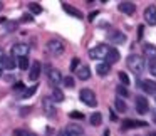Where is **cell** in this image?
<instances>
[{
    "instance_id": "obj_18",
    "label": "cell",
    "mask_w": 156,
    "mask_h": 136,
    "mask_svg": "<svg viewBox=\"0 0 156 136\" xmlns=\"http://www.w3.org/2000/svg\"><path fill=\"white\" fill-rule=\"evenodd\" d=\"M77 77L81 79V81H87V79L91 77V69H89V66H81V67L77 69Z\"/></svg>"
},
{
    "instance_id": "obj_34",
    "label": "cell",
    "mask_w": 156,
    "mask_h": 136,
    "mask_svg": "<svg viewBox=\"0 0 156 136\" xmlns=\"http://www.w3.org/2000/svg\"><path fill=\"white\" fill-rule=\"evenodd\" d=\"M22 22H25V24H30V22H34L32 14H24V15H22Z\"/></svg>"
},
{
    "instance_id": "obj_37",
    "label": "cell",
    "mask_w": 156,
    "mask_h": 136,
    "mask_svg": "<svg viewBox=\"0 0 156 136\" xmlns=\"http://www.w3.org/2000/svg\"><path fill=\"white\" fill-rule=\"evenodd\" d=\"M149 72H151L153 76H156V61H151V64H149Z\"/></svg>"
},
{
    "instance_id": "obj_24",
    "label": "cell",
    "mask_w": 156,
    "mask_h": 136,
    "mask_svg": "<svg viewBox=\"0 0 156 136\" xmlns=\"http://www.w3.org/2000/svg\"><path fill=\"white\" fill-rule=\"evenodd\" d=\"M114 106H116V109H118V113H126V109H128L126 102L122 101V99H119V98L114 99Z\"/></svg>"
},
{
    "instance_id": "obj_5",
    "label": "cell",
    "mask_w": 156,
    "mask_h": 136,
    "mask_svg": "<svg viewBox=\"0 0 156 136\" xmlns=\"http://www.w3.org/2000/svg\"><path fill=\"white\" fill-rule=\"evenodd\" d=\"M29 51H30V47H29L27 44H14L12 45V55L14 57H27Z\"/></svg>"
},
{
    "instance_id": "obj_44",
    "label": "cell",
    "mask_w": 156,
    "mask_h": 136,
    "mask_svg": "<svg viewBox=\"0 0 156 136\" xmlns=\"http://www.w3.org/2000/svg\"><path fill=\"white\" fill-rule=\"evenodd\" d=\"M2 9H4V2H0V10H2Z\"/></svg>"
},
{
    "instance_id": "obj_47",
    "label": "cell",
    "mask_w": 156,
    "mask_h": 136,
    "mask_svg": "<svg viewBox=\"0 0 156 136\" xmlns=\"http://www.w3.org/2000/svg\"><path fill=\"white\" fill-rule=\"evenodd\" d=\"M0 77H2V67H0Z\"/></svg>"
},
{
    "instance_id": "obj_41",
    "label": "cell",
    "mask_w": 156,
    "mask_h": 136,
    "mask_svg": "<svg viewBox=\"0 0 156 136\" xmlns=\"http://www.w3.org/2000/svg\"><path fill=\"white\" fill-rule=\"evenodd\" d=\"M57 136H69V134H67V131L64 129V131H59V133H57Z\"/></svg>"
},
{
    "instance_id": "obj_6",
    "label": "cell",
    "mask_w": 156,
    "mask_h": 136,
    "mask_svg": "<svg viewBox=\"0 0 156 136\" xmlns=\"http://www.w3.org/2000/svg\"><path fill=\"white\" fill-rule=\"evenodd\" d=\"M47 79H49V82H51L54 88H55V86H59L62 81H64V77H62V74H61V71H59V69H49Z\"/></svg>"
},
{
    "instance_id": "obj_20",
    "label": "cell",
    "mask_w": 156,
    "mask_h": 136,
    "mask_svg": "<svg viewBox=\"0 0 156 136\" xmlns=\"http://www.w3.org/2000/svg\"><path fill=\"white\" fill-rule=\"evenodd\" d=\"M51 99H52L54 102H62V101L66 99V96H64V92H62L59 88H54V89H52V96H51Z\"/></svg>"
},
{
    "instance_id": "obj_21",
    "label": "cell",
    "mask_w": 156,
    "mask_h": 136,
    "mask_svg": "<svg viewBox=\"0 0 156 136\" xmlns=\"http://www.w3.org/2000/svg\"><path fill=\"white\" fill-rule=\"evenodd\" d=\"M96 71H98V74L102 77V76H108V74H109V71H111V66L106 64V62H101V64L96 66Z\"/></svg>"
},
{
    "instance_id": "obj_25",
    "label": "cell",
    "mask_w": 156,
    "mask_h": 136,
    "mask_svg": "<svg viewBox=\"0 0 156 136\" xmlns=\"http://www.w3.org/2000/svg\"><path fill=\"white\" fill-rule=\"evenodd\" d=\"M37 88H39L37 84H35V86H30V88H27L24 92H22V98H30L32 94H35V92H37Z\"/></svg>"
},
{
    "instance_id": "obj_14",
    "label": "cell",
    "mask_w": 156,
    "mask_h": 136,
    "mask_svg": "<svg viewBox=\"0 0 156 136\" xmlns=\"http://www.w3.org/2000/svg\"><path fill=\"white\" fill-rule=\"evenodd\" d=\"M144 126H148V123H144V121H134V119H124V121H122V129L144 128Z\"/></svg>"
},
{
    "instance_id": "obj_9",
    "label": "cell",
    "mask_w": 156,
    "mask_h": 136,
    "mask_svg": "<svg viewBox=\"0 0 156 136\" xmlns=\"http://www.w3.org/2000/svg\"><path fill=\"white\" fill-rule=\"evenodd\" d=\"M149 109V102L146 98H143V96H138L136 98V111L139 113V114H144V113H148Z\"/></svg>"
},
{
    "instance_id": "obj_27",
    "label": "cell",
    "mask_w": 156,
    "mask_h": 136,
    "mask_svg": "<svg viewBox=\"0 0 156 136\" xmlns=\"http://www.w3.org/2000/svg\"><path fill=\"white\" fill-rule=\"evenodd\" d=\"M29 10H30L32 14L37 15V14H41V12H42V7L39 4H35V2H30V4H29Z\"/></svg>"
},
{
    "instance_id": "obj_40",
    "label": "cell",
    "mask_w": 156,
    "mask_h": 136,
    "mask_svg": "<svg viewBox=\"0 0 156 136\" xmlns=\"http://www.w3.org/2000/svg\"><path fill=\"white\" fill-rule=\"evenodd\" d=\"M27 111H30V108H22V109H20V114H24V116H25V114H29Z\"/></svg>"
},
{
    "instance_id": "obj_35",
    "label": "cell",
    "mask_w": 156,
    "mask_h": 136,
    "mask_svg": "<svg viewBox=\"0 0 156 136\" xmlns=\"http://www.w3.org/2000/svg\"><path fill=\"white\" fill-rule=\"evenodd\" d=\"M76 67H79V59L77 57H72V61H71V71L74 72Z\"/></svg>"
},
{
    "instance_id": "obj_2",
    "label": "cell",
    "mask_w": 156,
    "mask_h": 136,
    "mask_svg": "<svg viewBox=\"0 0 156 136\" xmlns=\"http://www.w3.org/2000/svg\"><path fill=\"white\" fill-rule=\"evenodd\" d=\"M79 99H81L86 106H89V108H96V106H98V99H96V94H94L92 89H82V91L79 92Z\"/></svg>"
},
{
    "instance_id": "obj_17",
    "label": "cell",
    "mask_w": 156,
    "mask_h": 136,
    "mask_svg": "<svg viewBox=\"0 0 156 136\" xmlns=\"http://www.w3.org/2000/svg\"><path fill=\"white\" fill-rule=\"evenodd\" d=\"M66 131H67L69 136H82L84 134V129L77 124H69L67 128H66Z\"/></svg>"
},
{
    "instance_id": "obj_22",
    "label": "cell",
    "mask_w": 156,
    "mask_h": 136,
    "mask_svg": "<svg viewBox=\"0 0 156 136\" xmlns=\"http://www.w3.org/2000/svg\"><path fill=\"white\" fill-rule=\"evenodd\" d=\"M2 66H4L5 69H9V71H12V69H15V59H14V55H5V59H4V62H2Z\"/></svg>"
},
{
    "instance_id": "obj_42",
    "label": "cell",
    "mask_w": 156,
    "mask_h": 136,
    "mask_svg": "<svg viewBox=\"0 0 156 136\" xmlns=\"http://www.w3.org/2000/svg\"><path fill=\"white\" fill-rule=\"evenodd\" d=\"M96 15H98V12H92V14H91V15H89V20H92V19H94V17H96Z\"/></svg>"
},
{
    "instance_id": "obj_33",
    "label": "cell",
    "mask_w": 156,
    "mask_h": 136,
    "mask_svg": "<svg viewBox=\"0 0 156 136\" xmlns=\"http://www.w3.org/2000/svg\"><path fill=\"white\" fill-rule=\"evenodd\" d=\"M69 118H72V119H82V118H84V114H82V113H79V111H72V113H69Z\"/></svg>"
},
{
    "instance_id": "obj_23",
    "label": "cell",
    "mask_w": 156,
    "mask_h": 136,
    "mask_svg": "<svg viewBox=\"0 0 156 136\" xmlns=\"http://www.w3.org/2000/svg\"><path fill=\"white\" fill-rule=\"evenodd\" d=\"M89 123H91L92 126H99L102 123V116H101V113H92L91 114V118H89Z\"/></svg>"
},
{
    "instance_id": "obj_3",
    "label": "cell",
    "mask_w": 156,
    "mask_h": 136,
    "mask_svg": "<svg viewBox=\"0 0 156 136\" xmlns=\"http://www.w3.org/2000/svg\"><path fill=\"white\" fill-rule=\"evenodd\" d=\"M47 51L51 52L52 55H62L64 54V51H66V45H64V42L62 41H59V39H51V41L47 42Z\"/></svg>"
},
{
    "instance_id": "obj_4",
    "label": "cell",
    "mask_w": 156,
    "mask_h": 136,
    "mask_svg": "<svg viewBox=\"0 0 156 136\" xmlns=\"http://www.w3.org/2000/svg\"><path fill=\"white\" fill-rule=\"evenodd\" d=\"M109 49L111 47H108V45H104V44H99V45H96V47L89 49V57L91 59H104Z\"/></svg>"
},
{
    "instance_id": "obj_11",
    "label": "cell",
    "mask_w": 156,
    "mask_h": 136,
    "mask_svg": "<svg viewBox=\"0 0 156 136\" xmlns=\"http://www.w3.org/2000/svg\"><path fill=\"white\" fill-rule=\"evenodd\" d=\"M141 89L146 92V94H156V81H151V79H144L141 82Z\"/></svg>"
},
{
    "instance_id": "obj_26",
    "label": "cell",
    "mask_w": 156,
    "mask_h": 136,
    "mask_svg": "<svg viewBox=\"0 0 156 136\" xmlns=\"http://www.w3.org/2000/svg\"><path fill=\"white\" fill-rule=\"evenodd\" d=\"M14 136H35L32 131H29V129H14Z\"/></svg>"
},
{
    "instance_id": "obj_12",
    "label": "cell",
    "mask_w": 156,
    "mask_h": 136,
    "mask_svg": "<svg viewBox=\"0 0 156 136\" xmlns=\"http://www.w3.org/2000/svg\"><path fill=\"white\" fill-rule=\"evenodd\" d=\"M118 9H119V12H122V14H126V15H133L136 10V5L133 4V2H121V4L118 5Z\"/></svg>"
},
{
    "instance_id": "obj_43",
    "label": "cell",
    "mask_w": 156,
    "mask_h": 136,
    "mask_svg": "<svg viewBox=\"0 0 156 136\" xmlns=\"http://www.w3.org/2000/svg\"><path fill=\"white\" fill-rule=\"evenodd\" d=\"M153 121L156 123V109H154V114H153Z\"/></svg>"
},
{
    "instance_id": "obj_1",
    "label": "cell",
    "mask_w": 156,
    "mask_h": 136,
    "mask_svg": "<svg viewBox=\"0 0 156 136\" xmlns=\"http://www.w3.org/2000/svg\"><path fill=\"white\" fill-rule=\"evenodd\" d=\"M126 62H128V67L131 69V72H134L136 76L141 74L143 69H144V59L139 57V55H136V54H131Z\"/></svg>"
},
{
    "instance_id": "obj_45",
    "label": "cell",
    "mask_w": 156,
    "mask_h": 136,
    "mask_svg": "<svg viewBox=\"0 0 156 136\" xmlns=\"http://www.w3.org/2000/svg\"><path fill=\"white\" fill-rule=\"evenodd\" d=\"M104 136H109V131H108V129H106V131H104Z\"/></svg>"
},
{
    "instance_id": "obj_8",
    "label": "cell",
    "mask_w": 156,
    "mask_h": 136,
    "mask_svg": "<svg viewBox=\"0 0 156 136\" xmlns=\"http://www.w3.org/2000/svg\"><path fill=\"white\" fill-rule=\"evenodd\" d=\"M42 109H44V113L47 116H55V113H57L55 104H54V101H52L51 98H44V99H42Z\"/></svg>"
},
{
    "instance_id": "obj_29",
    "label": "cell",
    "mask_w": 156,
    "mask_h": 136,
    "mask_svg": "<svg viewBox=\"0 0 156 136\" xmlns=\"http://www.w3.org/2000/svg\"><path fill=\"white\" fill-rule=\"evenodd\" d=\"M17 29H19V24H17V22H5V30H7V32H15V30H17Z\"/></svg>"
},
{
    "instance_id": "obj_32",
    "label": "cell",
    "mask_w": 156,
    "mask_h": 136,
    "mask_svg": "<svg viewBox=\"0 0 156 136\" xmlns=\"http://www.w3.org/2000/svg\"><path fill=\"white\" fill-rule=\"evenodd\" d=\"M64 86L66 88H74V77L72 76H67V77H64Z\"/></svg>"
},
{
    "instance_id": "obj_10",
    "label": "cell",
    "mask_w": 156,
    "mask_h": 136,
    "mask_svg": "<svg viewBox=\"0 0 156 136\" xmlns=\"http://www.w3.org/2000/svg\"><path fill=\"white\" fill-rule=\"evenodd\" d=\"M119 57H121L119 51H118V49H114V47H111V49L108 51V54H106V57H104V62L111 66V64H114V62H118Z\"/></svg>"
},
{
    "instance_id": "obj_31",
    "label": "cell",
    "mask_w": 156,
    "mask_h": 136,
    "mask_svg": "<svg viewBox=\"0 0 156 136\" xmlns=\"http://www.w3.org/2000/svg\"><path fill=\"white\" fill-rule=\"evenodd\" d=\"M118 76H119V81L122 82V86H129V82H131V81H129V76L126 74V72H122V71H121Z\"/></svg>"
},
{
    "instance_id": "obj_46",
    "label": "cell",
    "mask_w": 156,
    "mask_h": 136,
    "mask_svg": "<svg viewBox=\"0 0 156 136\" xmlns=\"http://www.w3.org/2000/svg\"><path fill=\"white\" fill-rule=\"evenodd\" d=\"M148 136H156V131H154V133H149Z\"/></svg>"
},
{
    "instance_id": "obj_13",
    "label": "cell",
    "mask_w": 156,
    "mask_h": 136,
    "mask_svg": "<svg viewBox=\"0 0 156 136\" xmlns=\"http://www.w3.org/2000/svg\"><path fill=\"white\" fill-rule=\"evenodd\" d=\"M108 39L111 42H114V44H124L126 42V35L122 34V32L116 30V32H109L108 34Z\"/></svg>"
},
{
    "instance_id": "obj_28",
    "label": "cell",
    "mask_w": 156,
    "mask_h": 136,
    "mask_svg": "<svg viewBox=\"0 0 156 136\" xmlns=\"http://www.w3.org/2000/svg\"><path fill=\"white\" fill-rule=\"evenodd\" d=\"M116 92H118L121 98H128V96H129V91H128L126 86H118V88H116Z\"/></svg>"
},
{
    "instance_id": "obj_38",
    "label": "cell",
    "mask_w": 156,
    "mask_h": 136,
    "mask_svg": "<svg viewBox=\"0 0 156 136\" xmlns=\"http://www.w3.org/2000/svg\"><path fill=\"white\" fill-rule=\"evenodd\" d=\"M4 59H5V52H4V49L0 47V66H2V62H4Z\"/></svg>"
},
{
    "instance_id": "obj_15",
    "label": "cell",
    "mask_w": 156,
    "mask_h": 136,
    "mask_svg": "<svg viewBox=\"0 0 156 136\" xmlns=\"http://www.w3.org/2000/svg\"><path fill=\"white\" fill-rule=\"evenodd\" d=\"M39 76H41V62L35 61L34 64L30 66V72H29V79H30L32 82H35L39 79Z\"/></svg>"
},
{
    "instance_id": "obj_36",
    "label": "cell",
    "mask_w": 156,
    "mask_h": 136,
    "mask_svg": "<svg viewBox=\"0 0 156 136\" xmlns=\"http://www.w3.org/2000/svg\"><path fill=\"white\" fill-rule=\"evenodd\" d=\"M14 89H15V91H22V92H24L25 91V84H24V82H15Z\"/></svg>"
},
{
    "instance_id": "obj_39",
    "label": "cell",
    "mask_w": 156,
    "mask_h": 136,
    "mask_svg": "<svg viewBox=\"0 0 156 136\" xmlns=\"http://www.w3.org/2000/svg\"><path fill=\"white\" fill-rule=\"evenodd\" d=\"M143 32H144V27H143V25H139V27H138V39H141Z\"/></svg>"
},
{
    "instance_id": "obj_19",
    "label": "cell",
    "mask_w": 156,
    "mask_h": 136,
    "mask_svg": "<svg viewBox=\"0 0 156 136\" xmlns=\"http://www.w3.org/2000/svg\"><path fill=\"white\" fill-rule=\"evenodd\" d=\"M62 9H64L66 12H67L69 15H72V17H76V19H82V12L81 10H77V9H74V7H71L69 4H62Z\"/></svg>"
},
{
    "instance_id": "obj_30",
    "label": "cell",
    "mask_w": 156,
    "mask_h": 136,
    "mask_svg": "<svg viewBox=\"0 0 156 136\" xmlns=\"http://www.w3.org/2000/svg\"><path fill=\"white\" fill-rule=\"evenodd\" d=\"M19 69H20V71H25V69L29 67V59L27 57H20L19 59Z\"/></svg>"
},
{
    "instance_id": "obj_16",
    "label": "cell",
    "mask_w": 156,
    "mask_h": 136,
    "mask_svg": "<svg viewBox=\"0 0 156 136\" xmlns=\"http://www.w3.org/2000/svg\"><path fill=\"white\" fill-rule=\"evenodd\" d=\"M143 54H144L146 57L156 61V45H153V44H143Z\"/></svg>"
},
{
    "instance_id": "obj_7",
    "label": "cell",
    "mask_w": 156,
    "mask_h": 136,
    "mask_svg": "<svg viewBox=\"0 0 156 136\" xmlns=\"http://www.w3.org/2000/svg\"><path fill=\"white\" fill-rule=\"evenodd\" d=\"M144 20L148 25H156V5H148V7H146Z\"/></svg>"
}]
</instances>
